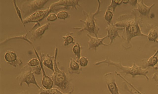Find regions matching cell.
Returning a JSON list of instances; mask_svg holds the SVG:
<instances>
[{
	"label": "cell",
	"mask_w": 158,
	"mask_h": 94,
	"mask_svg": "<svg viewBox=\"0 0 158 94\" xmlns=\"http://www.w3.org/2000/svg\"><path fill=\"white\" fill-rule=\"evenodd\" d=\"M82 71V68L78 62L73 58H71L68 72L69 74H79Z\"/></svg>",
	"instance_id": "10"
},
{
	"label": "cell",
	"mask_w": 158,
	"mask_h": 94,
	"mask_svg": "<svg viewBox=\"0 0 158 94\" xmlns=\"http://www.w3.org/2000/svg\"><path fill=\"white\" fill-rule=\"evenodd\" d=\"M42 62L46 67L51 70L53 72H54V64L51 57H47Z\"/></svg>",
	"instance_id": "14"
},
{
	"label": "cell",
	"mask_w": 158,
	"mask_h": 94,
	"mask_svg": "<svg viewBox=\"0 0 158 94\" xmlns=\"http://www.w3.org/2000/svg\"><path fill=\"white\" fill-rule=\"evenodd\" d=\"M103 78L111 94H121L119 92L116 83L115 74L113 72H110L105 73L103 75Z\"/></svg>",
	"instance_id": "5"
},
{
	"label": "cell",
	"mask_w": 158,
	"mask_h": 94,
	"mask_svg": "<svg viewBox=\"0 0 158 94\" xmlns=\"http://www.w3.org/2000/svg\"><path fill=\"white\" fill-rule=\"evenodd\" d=\"M157 37V33L155 31L151 32L149 35V39L150 40H154Z\"/></svg>",
	"instance_id": "24"
},
{
	"label": "cell",
	"mask_w": 158,
	"mask_h": 94,
	"mask_svg": "<svg viewBox=\"0 0 158 94\" xmlns=\"http://www.w3.org/2000/svg\"><path fill=\"white\" fill-rule=\"evenodd\" d=\"M40 64V60L36 58H33L30 60L27 63V65L32 67H35Z\"/></svg>",
	"instance_id": "19"
},
{
	"label": "cell",
	"mask_w": 158,
	"mask_h": 94,
	"mask_svg": "<svg viewBox=\"0 0 158 94\" xmlns=\"http://www.w3.org/2000/svg\"><path fill=\"white\" fill-rule=\"evenodd\" d=\"M152 78L158 83V75L156 73H154L153 74ZM156 86L158 87V84Z\"/></svg>",
	"instance_id": "26"
},
{
	"label": "cell",
	"mask_w": 158,
	"mask_h": 94,
	"mask_svg": "<svg viewBox=\"0 0 158 94\" xmlns=\"http://www.w3.org/2000/svg\"><path fill=\"white\" fill-rule=\"evenodd\" d=\"M113 15L112 12L110 10L107 9L104 15V18L105 19L107 22L108 24L111 23Z\"/></svg>",
	"instance_id": "17"
},
{
	"label": "cell",
	"mask_w": 158,
	"mask_h": 94,
	"mask_svg": "<svg viewBox=\"0 0 158 94\" xmlns=\"http://www.w3.org/2000/svg\"><path fill=\"white\" fill-rule=\"evenodd\" d=\"M97 1L98 2V6L96 11L93 13H89L83 10V14L85 16L86 19L85 21L81 19L80 20V22L84 23L83 26L81 27H73V29H78V31L80 33L84 31H87L90 33H94L96 37H98L100 28L96 23L98 20L95 18V16L101 11L100 10L101 2L99 0H97Z\"/></svg>",
	"instance_id": "2"
},
{
	"label": "cell",
	"mask_w": 158,
	"mask_h": 94,
	"mask_svg": "<svg viewBox=\"0 0 158 94\" xmlns=\"http://www.w3.org/2000/svg\"><path fill=\"white\" fill-rule=\"evenodd\" d=\"M57 19V16L53 13L50 14L48 16L47 20L50 21H53Z\"/></svg>",
	"instance_id": "25"
},
{
	"label": "cell",
	"mask_w": 158,
	"mask_h": 94,
	"mask_svg": "<svg viewBox=\"0 0 158 94\" xmlns=\"http://www.w3.org/2000/svg\"><path fill=\"white\" fill-rule=\"evenodd\" d=\"M48 10L37 11L32 14L23 20L24 23L29 22H35L41 20L46 15Z\"/></svg>",
	"instance_id": "8"
},
{
	"label": "cell",
	"mask_w": 158,
	"mask_h": 94,
	"mask_svg": "<svg viewBox=\"0 0 158 94\" xmlns=\"http://www.w3.org/2000/svg\"><path fill=\"white\" fill-rule=\"evenodd\" d=\"M17 94H31V93L28 91L24 90L18 93Z\"/></svg>",
	"instance_id": "27"
},
{
	"label": "cell",
	"mask_w": 158,
	"mask_h": 94,
	"mask_svg": "<svg viewBox=\"0 0 158 94\" xmlns=\"http://www.w3.org/2000/svg\"><path fill=\"white\" fill-rule=\"evenodd\" d=\"M54 72L50 76L53 84L64 92L73 93L74 86L72 82V79L68 74L58 68L56 58L54 61Z\"/></svg>",
	"instance_id": "1"
},
{
	"label": "cell",
	"mask_w": 158,
	"mask_h": 94,
	"mask_svg": "<svg viewBox=\"0 0 158 94\" xmlns=\"http://www.w3.org/2000/svg\"><path fill=\"white\" fill-rule=\"evenodd\" d=\"M34 74L32 69L25 66L23 68L21 72L16 76V79L18 81L19 85L21 86H22L23 83H25L28 87L31 84H32L39 89L40 87L36 81Z\"/></svg>",
	"instance_id": "3"
},
{
	"label": "cell",
	"mask_w": 158,
	"mask_h": 94,
	"mask_svg": "<svg viewBox=\"0 0 158 94\" xmlns=\"http://www.w3.org/2000/svg\"><path fill=\"white\" fill-rule=\"evenodd\" d=\"M38 94H71L72 92L65 93L60 90L55 88H52L49 89L43 88L40 87L39 89Z\"/></svg>",
	"instance_id": "12"
},
{
	"label": "cell",
	"mask_w": 158,
	"mask_h": 94,
	"mask_svg": "<svg viewBox=\"0 0 158 94\" xmlns=\"http://www.w3.org/2000/svg\"><path fill=\"white\" fill-rule=\"evenodd\" d=\"M68 12L65 11H62L59 12L57 14V17L59 18L64 19L69 16Z\"/></svg>",
	"instance_id": "22"
},
{
	"label": "cell",
	"mask_w": 158,
	"mask_h": 94,
	"mask_svg": "<svg viewBox=\"0 0 158 94\" xmlns=\"http://www.w3.org/2000/svg\"><path fill=\"white\" fill-rule=\"evenodd\" d=\"M73 52L76 57V61L78 62L81 57V47L78 42H76L72 48Z\"/></svg>",
	"instance_id": "13"
},
{
	"label": "cell",
	"mask_w": 158,
	"mask_h": 94,
	"mask_svg": "<svg viewBox=\"0 0 158 94\" xmlns=\"http://www.w3.org/2000/svg\"><path fill=\"white\" fill-rule=\"evenodd\" d=\"M142 1L141 2L139 3L138 10L139 12L143 15H146L149 13L151 8L152 6L148 7L144 5L142 2Z\"/></svg>",
	"instance_id": "15"
},
{
	"label": "cell",
	"mask_w": 158,
	"mask_h": 94,
	"mask_svg": "<svg viewBox=\"0 0 158 94\" xmlns=\"http://www.w3.org/2000/svg\"><path fill=\"white\" fill-rule=\"evenodd\" d=\"M15 53L12 52H7L5 55V58L6 61L15 67L17 65H21L22 63V61L18 59Z\"/></svg>",
	"instance_id": "9"
},
{
	"label": "cell",
	"mask_w": 158,
	"mask_h": 94,
	"mask_svg": "<svg viewBox=\"0 0 158 94\" xmlns=\"http://www.w3.org/2000/svg\"><path fill=\"white\" fill-rule=\"evenodd\" d=\"M32 69L33 72L35 74L40 75L41 74V71H42L41 64L39 65L32 67Z\"/></svg>",
	"instance_id": "23"
},
{
	"label": "cell",
	"mask_w": 158,
	"mask_h": 94,
	"mask_svg": "<svg viewBox=\"0 0 158 94\" xmlns=\"http://www.w3.org/2000/svg\"><path fill=\"white\" fill-rule=\"evenodd\" d=\"M141 94H143V93H142V92H141Z\"/></svg>",
	"instance_id": "30"
},
{
	"label": "cell",
	"mask_w": 158,
	"mask_h": 94,
	"mask_svg": "<svg viewBox=\"0 0 158 94\" xmlns=\"http://www.w3.org/2000/svg\"><path fill=\"white\" fill-rule=\"evenodd\" d=\"M86 35L89 38V40L88 42L89 49H93L96 51L97 47L100 45L107 46L109 45V44H105L103 42L104 40L107 37V35L103 37L99 38L98 37L91 36L88 33H87Z\"/></svg>",
	"instance_id": "7"
},
{
	"label": "cell",
	"mask_w": 158,
	"mask_h": 94,
	"mask_svg": "<svg viewBox=\"0 0 158 94\" xmlns=\"http://www.w3.org/2000/svg\"><path fill=\"white\" fill-rule=\"evenodd\" d=\"M122 0H111L110 4L107 6V9L110 10L112 9V11L114 12L115 8L118 5H120L122 3Z\"/></svg>",
	"instance_id": "16"
},
{
	"label": "cell",
	"mask_w": 158,
	"mask_h": 94,
	"mask_svg": "<svg viewBox=\"0 0 158 94\" xmlns=\"http://www.w3.org/2000/svg\"><path fill=\"white\" fill-rule=\"evenodd\" d=\"M117 67L118 69L121 70V72L125 73V76L127 74H130L132 78H134L137 75H142L145 77L147 80H149L147 75L148 72L147 69H143L137 65L135 63H133L132 66L131 67L124 66L120 63L118 64Z\"/></svg>",
	"instance_id": "4"
},
{
	"label": "cell",
	"mask_w": 158,
	"mask_h": 94,
	"mask_svg": "<svg viewBox=\"0 0 158 94\" xmlns=\"http://www.w3.org/2000/svg\"><path fill=\"white\" fill-rule=\"evenodd\" d=\"M78 62L81 67L86 66L88 64V60L87 58L84 56L80 57Z\"/></svg>",
	"instance_id": "21"
},
{
	"label": "cell",
	"mask_w": 158,
	"mask_h": 94,
	"mask_svg": "<svg viewBox=\"0 0 158 94\" xmlns=\"http://www.w3.org/2000/svg\"><path fill=\"white\" fill-rule=\"evenodd\" d=\"M128 1H129V0H122V2H123L124 3H127L128 2Z\"/></svg>",
	"instance_id": "29"
},
{
	"label": "cell",
	"mask_w": 158,
	"mask_h": 94,
	"mask_svg": "<svg viewBox=\"0 0 158 94\" xmlns=\"http://www.w3.org/2000/svg\"><path fill=\"white\" fill-rule=\"evenodd\" d=\"M155 55L151 57L147 61L143 62L142 68L146 69L147 67H151L154 68L155 69L157 70L158 68L155 67V65L158 62V59Z\"/></svg>",
	"instance_id": "11"
},
{
	"label": "cell",
	"mask_w": 158,
	"mask_h": 94,
	"mask_svg": "<svg viewBox=\"0 0 158 94\" xmlns=\"http://www.w3.org/2000/svg\"><path fill=\"white\" fill-rule=\"evenodd\" d=\"M64 39V45H67L69 44L72 43L73 44L75 43L74 42V39L73 37L71 35H68L67 36L63 37Z\"/></svg>",
	"instance_id": "20"
},
{
	"label": "cell",
	"mask_w": 158,
	"mask_h": 94,
	"mask_svg": "<svg viewBox=\"0 0 158 94\" xmlns=\"http://www.w3.org/2000/svg\"><path fill=\"white\" fill-rule=\"evenodd\" d=\"M15 8H16V10L17 11V13H18V15H19V17L21 18V17L20 16H21V15H20V11L19 10V9L18 8V7L15 5Z\"/></svg>",
	"instance_id": "28"
},
{
	"label": "cell",
	"mask_w": 158,
	"mask_h": 94,
	"mask_svg": "<svg viewBox=\"0 0 158 94\" xmlns=\"http://www.w3.org/2000/svg\"><path fill=\"white\" fill-rule=\"evenodd\" d=\"M108 24V25L105 29L107 31V37L110 38V41L109 44L110 45L116 37L121 38V37L118 34V31L119 30H123L124 28L117 27L112 23Z\"/></svg>",
	"instance_id": "6"
},
{
	"label": "cell",
	"mask_w": 158,
	"mask_h": 94,
	"mask_svg": "<svg viewBox=\"0 0 158 94\" xmlns=\"http://www.w3.org/2000/svg\"><path fill=\"white\" fill-rule=\"evenodd\" d=\"M48 26V23L46 24L37 29L35 31V35L37 36L42 35L47 29Z\"/></svg>",
	"instance_id": "18"
}]
</instances>
